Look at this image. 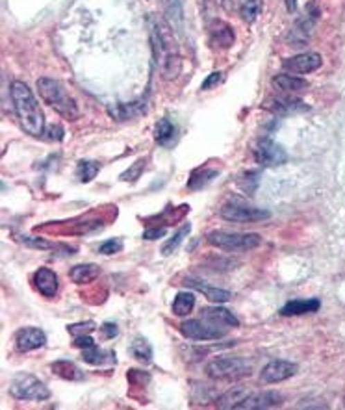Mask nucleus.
Instances as JSON below:
<instances>
[{
	"label": "nucleus",
	"instance_id": "obj_1",
	"mask_svg": "<svg viewBox=\"0 0 345 410\" xmlns=\"http://www.w3.org/2000/svg\"><path fill=\"white\" fill-rule=\"evenodd\" d=\"M149 39L152 48V58L163 78H177L182 67L179 43L175 37V30L167 19L158 15H149Z\"/></svg>",
	"mask_w": 345,
	"mask_h": 410
},
{
	"label": "nucleus",
	"instance_id": "obj_2",
	"mask_svg": "<svg viewBox=\"0 0 345 410\" xmlns=\"http://www.w3.org/2000/svg\"><path fill=\"white\" fill-rule=\"evenodd\" d=\"M10 93H12L13 110L17 114V119L24 132L34 136V138H43V132L46 128L45 114L41 110L39 102H37V98L28 87V84H24L21 80L12 82Z\"/></svg>",
	"mask_w": 345,
	"mask_h": 410
},
{
	"label": "nucleus",
	"instance_id": "obj_3",
	"mask_svg": "<svg viewBox=\"0 0 345 410\" xmlns=\"http://www.w3.org/2000/svg\"><path fill=\"white\" fill-rule=\"evenodd\" d=\"M37 91H39L41 98L45 100L46 105L51 106L52 110L57 112L60 116L65 117L67 121H76L80 117V110L76 100L69 95L67 87L56 78L51 76H43L37 80Z\"/></svg>",
	"mask_w": 345,
	"mask_h": 410
},
{
	"label": "nucleus",
	"instance_id": "obj_4",
	"mask_svg": "<svg viewBox=\"0 0 345 410\" xmlns=\"http://www.w3.org/2000/svg\"><path fill=\"white\" fill-rule=\"evenodd\" d=\"M206 242L227 253H247L262 245V236L256 232L212 231L206 234Z\"/></svg>",
	"mask_w": 345,
	"mask_h": 410
},
{
	"label": "nucleus",
	"instance_id": "obj_5",
	"mask_svg": "<svg viewBox=\"0 0 345 410\" xmlns=\"http://www.w3.org/2000/svg\"><path fill=\"white\" fill-rule=\"evenodd\" d=\"M204 371L213 381H240L253 373V364L242 357H218L208 362Z\"/></svg>",
	"mask_w": 345,
	"mask_h": 410
},
{
	"label": "nucleus",
	"instance_id": "obj_6",
	"mask_svg": "<svg viewBox=\"0 0 345 410\" xmlns=\"http://www.w3.org/2000/svg\"><path fill=\"white\" fill-rule=\"evenodd\" d=\"M10 393L21 401H46L51 398V390L46 388L45 382H41L37 377L30 373H19L13 377Z\"/></svg>",
	"mask_w": 345,
	"mask_h": 410
},
{
	"label": "nucleus",
	"instance_id": "obj_7",
	"mask_svg": "<svg viewBox=\"0 0 345 410\" xmlns=\"http://www.w3.org/2000/svg\"><path fill=\"white\" fill-rule=\"evenodd\" d=\"M180 332L186 336L188 340L195 341H206V340H219L227 335V329L218 327V325L210 323L208 319H188L180 325Z\"/></svg>",
	"mask_w": 345,
	"mask_h": 410
},
{
	"label": "nucleus",
	"instance_id": "obj_8",
	"mask_svg": "<svg viewBox=\"0 0 345 410\" xmlns=\"http://www.w3.org/2000/svg\"><path fill=\"white\" fill-rule=\"evenodd\" d=\"M219 215L230 223H260L271 217L269 210L253 208V206H243V204H227L219 210Z\"/></svg>",
	"mask_w": 345,
	"mask_h": 410
},
{
	"label": "nucleus",
	"instance_id": "obj_9",
	"mask_svg": "<svg viewBox=\"0 0 345 410\" xmlns=\"http://www.w3.org/2000/svg\"><path fill=\"white\" fill-rule=\"evenodd\" d=\"M254 160L264 168H278L288 162V152L273 139L264 138L260 139L256 149H254Z\"/></svg>",
	"mask_w": 345,
	"mask_h": 410
},
{
	"label": "nucleus",
	"instance_id": "obj_10",
	"mask_svg": "<svg viewBox=\"0 0 345 410\" xmlns=\"http://www.w3.org/2000/svg\"><path fill=\"white\" fill-rule=\"evenodd\" d=\"M299 371V366L290 360H271L269 364L265 366L260 379L265 384H276V382H284L288 379H292Z\"/></svg>",
	"mask_w": 345,
	"mask_h": 410
},
{
	"label": "nucleus",
	"instance_id": "obj_11",
	"mask_svg": "<svg viewBox=\"0 0 345 410\" xmlns=\"http://www.w3.org/2000/svg\"><path fill=\"white\" fill-rule=\"evenodd\" d=\"M321 64L323 58L317 53H303L284 60L282 67L288 73H292V75H310V73L319 69Z\"/></svg>",
	"mask_w": 345,
	"mask_h": 410
},
{
	"label": "nucleus",
	"instance_id": "obj_12",
	"mask_svg": "<svg viewBox=\"0 0 345 410\" xmlns=\"http://www.w3.org/2000/svg\"><path fill=\"white\" fill-rule=\"evenodd\" d=\"M264 108H267L276 116H288V114H299V112L308 110V106L303 100L290 95V93H282L278 97L267 98L264 102Z\"/></svg>",
	"mask_w": 345,
	"mask_h": 410
},
{
	"label": "nucleus",
	"instance_id": "obj_13",
	"mask_svg": "<svg viewBox=\"0 0 345 410\" xmlns=\"http://www.w3.org/2000/svg\"><path fill=\"white\" fill-rule=\"evenodd\" d=\"M284 403V395L278 392H258L249 393L242 403L238 404V410H265L276 409Z\"/></svg>",
	"mask_w": 345,
	"mask_h": 410
},
{
	"label": "nucleus",
	"instance_id": "obj_14",
	"mask_svg": "<svg viewBox=\"0 0 345 410\" xmlns=\"http://www.w3.org/2000/svg\"><path fill=\"white\" fill-rule=\"evenodd\" d=\"M15 344H17V349L21 353L35 351V349H41L45 346L46 336L37 327H24L15 335Z\"/></svg>",
	"mask_w": 345,
	"mask_h": 410
},
{
	"label": "nucleus",
	"instance_id": "obj_15",
	"mask_svg": "<svg viewBox=\"0 0 345 410\" xmlns=\"http://www.w3.org/2000/svg\"><path fill=\"white\" fill-rule=\"evenodd\" d=\"M234 30L230 28L227 23H221V21H215L210 28V45L218 51H229L230 46L234 45Z\"/></svg>",
	"mask_w": 345,
	"mask_h": 410
},
{
	"label": "nucleus",
	"instance_id": "obj_16",
	"mask_svg": "<svg viewBox=\"0 0 345 410\" xmlns=\"http://www.w3.org/2000/svg\"><path fill=\"white\" fill-rule=\"evenodd\" d=\"M34 284L37 292L41 295H45L48 299H52L54 295L57 294V288H60V280H57V275L48 267H39L37 271L34 273Z\"/></svg>",
	"mask_w": 345,
	"mask_h": 410
},
{
	"label": "nucleus",
	"instance_id": "obj_17",
	"mask_svg": "<svg viewBox=\"0 0 345 410\" xmlns=\"http://www.w3.org/2000/svg\"><path fill=\"white\" fill-rule=\"evenodd\" d=\"M202 318L208 319L210 323L218 325V327H223V329H229V327H240V321L234 314L223 308V306H210V308H204L202 310Z\"/></svg>",
	"mask_w": 345,
	"mask_h": 410
},
{
	"label": "nucleus",
	"instance_id": "obj_18",
	"mask_svg": "<svg viewBox=\"0 0 345 410\" xmlns=\"http://www.w3.org/2000/svg\"><path fill=\"white\" fill-rule=\"evenodd\" d=\"M161 10L166 13L167 23L171 24L175 32H184V10L180 0H160Z\"/></svg>",
	"mask_w": 345,
	"mask_h": 410
},
{
	"label": "nucleus",
	"instance_id": "obj_19",
	"mask_svg": "<svg viewBox=\"0 0 345 410\" xmlns=\"http://www.w3.org/2000/svg\"><path fill=\"white\" fill-rule=\"evenodd\" d=\"M271 86L278 93H290V95H294V93H299L303 91V89H306V87H308V82L294 75H276L271 78Z\"/></svg>",
	"mask_w": 345,
	"mask_h": 410
},
{
	"label": "nucleus",
	"instance_id": "obj_20",
	"mask_svg": "<svg viewBox=\"0 0 345 410\" xmlns=\"http://www.w3.org/2000/svg\"><path fill=\"white\" fill-rule=\"evenodd\" d=\"M184 286H191V288L197 289V292H201V294L210 301V303H215V305H223V303L230 301V297H232L229 289L206 286V284L201 283V280H197V278H188Z\"/></svg>",
	"mask_w": 345,
	"mask_h": 410
},
{
	"label": "nucleus",
	"instance_id": "obj_21",
	"mask_svg": "<svg viewBox=\"0 0 345 410\" xmlns=\"http://www.w3.org/2000/svg\"><path fill=\"white\" fill-rule=\"evenodd\" d=\"M319 299H292L281 308L282 316H303L319 310Z\"/></svg>",
	"mask_w": 345,
	"mask_h": 410
},
{
	"label": "nucleus",
	"instance_id": "obj_22",
	"mask_svg": "<svg viewBox=\"0 0 345 410\" xmlns=\"http://www.w3.org/2000/svg\"><path fill=\"white\" fill-rule=\"evenodd\" d=\"M82 360L87 362V364L104 366L108 364V362H115V355L114 351H106V349H100V347L93 346L84 349V353H82Z\"/></svg>",
	"mask_w": 345,
	"mask_h": 410
},
{
	"label": "nucleus",
	"instance_id": "obj_23",
	"mask_svg": "<svg viewBox=\"0 0 345 410\" xmlns=\"http://www.w3.org/2000/svg\"><path fill=\"white\" fill-rule=\"evenodd\" d=\"M251 393V388L247 386H234L230 388L229 392H224L218 401V407L221 409H236L238 404L242 403L243 399Z\"/></svg>",
	"mask_w": 345,
	"mask_h": 410
},
{
	"label": "nucleus",
	"instance_id": "obj_24",
	"mask_svg": "<svg viewBox=\"0 0 345 410\" xmlns=\"http://www.w3.org/2000/svg\"><path fill=\"white\" fill-rule=\"evenodd\" d=\"M98 273H100V269H98L97 264H80V266H75L71 269L69 277L76 284H87L93 283L98 277Z\"/></svg>",
	"mask_w": 345,
	"mask_h": 410
},
{
	"label": "nucleus",
	"instance_id": "obj_25",
	"mask_svg": "<svg viewBox=\"0 0 345 410\" xmlns=\"http://www.w3.org/2000/svg\"><path fill=\"white\" fill-rule=\"evenodd\" d=\"M193 306H195V295L190 294V292H180V294H177L175 301H172L171 308L175 316L184 318V316L191 314Z\"/></svg>",
	"mask_w": 345,
	"mask_h": 410
},
{
	"label": "nucleus",
	"instance_id": "obj_26",
	"mask_svg": "<svg viewBox=\"0 0 345 410\" xmlns=\"http://www.w3.org/2000/svg\"><path fill=\"white\" fill-rule=\"evenodd\" d=\"M154 138L160 145H169L172 139L177 138V127L172 125L167 117L160 119L154 128Z\"/></svg>",
	"mask_w": 345,
	"mask_h": 410
},
{
	"label": "nucleus",
	"instance_id": "obj_27",
	"mask_svg": "<svg viewBox=\"0 0 345 410\" xmlns=\"http://www.w3.org/2000/svg\"><path fill=\"white\" fill-rule=\"evenodd\" d=\"M264 8V0H245L240 6V15L247 24H253Z\"/></svg>",
	"mask_w": 345,
	"mask_h": 410
},
{
	"label": "nucleus",
	"instance_id": "obj_28",
	"mask_svg": "<svg viewBox=\"0 0 345 410\" xmlns=\"http://www.w3.org/2000/svg\"><path fill=\"white\" fill-rule=\"evenodd\" d=\"M191 232V225L190 223H186V225H182L177 231V234L171 238V240H167L166 243H163V247H161V254H166V256H169L171 253H175L177 249L182 245V242H184V238L188 236Z\"/></svg>",
	"mask_w": 345,
	"mask_h": 410
},
{
	"label": "nucleus",
	"instance_id": "obj_29",
	"mask_svg": "<svg viewBox=\"0 0 345 410\" xmlns=\"http://www.w3.org/2000/svg\"><path fill=\"white\" fill-rule=\"evenodd\" d=\"M52 370L56 371L60 377H65V379H71V381H80L82 377H84L82 371L73 362H69V360H62V362L52 364Z\"/></svg>",
	"mask_w": 345,
	"mask_h": 410
},
{
	"label": "nucleus",
	"instance_id": "obj_30",
	"mask_svg": "<svg viewBox=\"0 0 345 410\" xmlns=\"http://www.w3.org/2000/svg\"><path fill=\"white\" fill-rule=\"evenodd\" d=\"M130 353L134 355V358H138L141 362H150L152 360V347H150V344L145 338H136L132 341Z\"/></svg>",
	"mask_w": 345,
	"mask_h": 410
},
{
	"label": "nucleus",
	"instance_id": "obj_31",
	"mask_svg": "<svg viewBox=\"0 0 345 410\" xmlns=\"http://www.w3.org/2000/svg\"><path fill=\"white\" fill-rule=\"evenodd\" d=\"M145 102L143 100H136V102H132V105H121L119 108L115 112H112L117 119H130V117H136V116H141L145 112Z\"/></svg>",
	"mask_w": 345,
	"mask_h": 410
},
{
	"label": "nucleus",
	"instance_id": "obj_32",
	"mask_svg": "<svg viewBox=\"0 0 345 410\" xmlns=\"http://www.w3.org/2000/svg\"><path fill=\"white\" fill-rule=\"evenodd\" d=\"M98 169H100V166H98L97 162H93V160H82V162L78 163V168H76V177L80 179V182H91L98 175Z\"/></svg>",
	"mask_w": 345,
	"mask_h": 410
},
{
	"label": "nucleus",
	"instance_id": "obj_33",
	"mask_svg": "<svg viewBox=\"0 0 345 410\" xmlns=\"http://www.w3.org/2000/svg\"><path fill=\"white\" fill-rule=\"evenodd\" d=\"M215 177H218V171H215V169H199V171H195V173L191 175L190 182H188V188H191V190H199V188L208 184V182L212 179H215Z\"/></svg>",
	"mask_w": 345,
	"mask_h": 410
},
{
	"label": "nucleus",
	"instance_id": "obj_34",
	"mask_svg": "<svg viewBox=\"0 0 345 410\" xmlns=\"http://www.w3.org/2000/svg\"><path fill=\"white\" fill-rule=\"evenodd\" d=\"M95 329H97V325L93 323V321H82V323L69 325V332H71V335H75V336L89 335V332H93Z\"/></svg>",
	"mask_w": 345,
	"mask_h": 410
},
{
	"label": "nucleus",
	"instance_id": "obj_35",
	"mask_svg": "<svg viewBox=\"0 0 345 410\" xmlns=\"http://www.w3.org/2000/svg\"><path fill=\"white\" fill-rule=\"evenodd\" d=\"M43 139H48V141H62L64 139V127L60 125H48L43 132Z\"/></svg>",
	"mask_w": 345,
	"mask_h": 410
},
{
	"label": "nucleus",
	"instance_id": "obj_36",
	"mask_svg": "<svg viewBox=\"0 0 345 410\" xmlns=\"http://www.w3.org/2000/svg\"><path fill=\"white\" fill-rule=\"evenodd\" d=\"M121 249H123L121 240H108V242H104L103 245H100V253H103V254H115V253H119Z\"/></svg>",
	"mask_w": 345,
	"mask_h": 410
},
{
	"label": "nucleus",
	"instance_id": "obj_37",
	"mask_svg": "<svg viewBox=\"0 0 345 410\" xmlns=\"http://www.w3.org/2000/svg\"><path fill=\"white\" fill-rule=\"evenodd\" d=\"M73 346L78 347V349H87V347L95 346V341H93V338L89 335H80V336H76Z\"/></svg>",
	"mask_w": 345,
	"mask_h": 410
},
{
	"label": "nucleus",
	"instance_id": "obj_38",
	"mask_svg": "<svg viewBox=\"0 0 345 410\" xmlns=\"http://www.w3.org/2000/svg\"><path fill=\"white\" fill-rule=\"evenodd\" d=\"M219 82H223V73H212V75L208 76L206 80L202 82V89H212L215 84H219Z\"/></svg>",
	"mask_w": 345,
	"mask_h": 410
},
{
	"label": "nucleus",
	"instance_id": "obj_39",
	"mask_svg": "<svg viewBox=\"0 0 345 410\" xmlns=\"http://www.w3.org/2000/svg\"><path fill=\"white\" fill-rule=\"evenodd\" d=\"M166 229H150V231L143 232V240H149V242H152V240H160V238L166 236Z\"/></svg>",
	"mask_w": 345,
	"mask_h": 410
},
{
	"label": "nucleus",
	"instance_id": "obj_40",
	"mask_svg": "<svg viewBox=\"0 0 345 410\" xmlns=\"http://www.w3.org/2000/svg\"><path fill=\"white\" fill-rule=\"evenodd\" d=\"M103 335L106 336V338H115V336L119 335V329H117V325L115 323H104Z\"/></svg>",
	"mask_w": 345,
	"mask_h": 410
},
{
	"label": "nucleus",
	"instance_id": "obj_41",
	"mask_svg": "<svg viewBox=\"0 0 345 410\" xmlns=\"http://www.w3.org/2000/svg\"><path fill=\"white\" fill-rule=\"evenodd\" d=\"M219 2H221V6H223L227 12H234L238 6H242L240 0H219Z\"/></svg>",
	"mask_w": 345,
	"mask_h": 410
},
{
	"label": "nucleus",
	"instance_id": "obj_42",
	"mask_svg": "<svg viewBox=\"0 0 345 410\" xmlns=\"http://www.w3.org/2000/svg\"><path fill=\"white\" fill-rule=\"evenodd\" d=\"M284 4H286V10L290 13L295 12V8H297V0H284Z\"/></svg>",
	"mask_w": 345,
	"mask_h": 410
},
{
	"label": "nucleus",
	"instance_id": "obj_43",
	"mask_svg": "<svg viewBox=\"0 0 345 410\" xmlns=\"http://www.w3.org/2000/svg\"><path fill=\"white\" fill-rule=\"evenodd\" d=\"M344 403H345V399H344Z\"/></svg>",
	"mask_w": 345,
	"mask_h": 410
}]
</instances>
